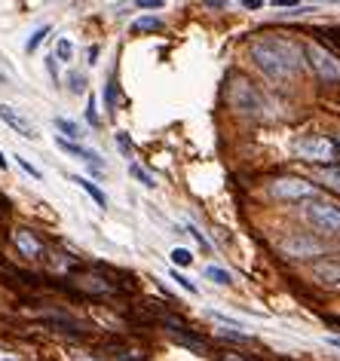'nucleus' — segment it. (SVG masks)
<instances>
[{
  "label": "nucleus",
  "mask_w": 340,
  "mask_h": 361,
  "mask_svg": "<svg viewBox=\"0 0 340 361\" xmlns=\"http://www.w3.org/2000/svg\"><path fill=\"white\" fill-rule=\"evenodd\" d=\"M252 58L270 80L289 83L294 74L300 71V52L285 40H258L252 46Z\"/></svg>",
  "instance_id": "obj_1"
},
{
  "label": "nucleus",
  "mask_w": 340,
  "mask_h": 361,
  "mask_svg": "<svg viewBox=\"0 0 340 361\" xmlns=\"http://www.w3.org/2000/svg\"><path fill=\"white\" fill-rule=\"evenodd\" d=\"M306 58H310L313 71H316L325 83H337L340 80V62L331 55L328 49H322V46H316V43H306Z\"/></svg>",
  "instance_id": "obj_2"
},
{
  "label": "nucleus",
  "mask_w": 340,
  "mask_h": 361,
  "mask_svg": "<svg viewBox=\"0 0 340 361\" xmlns=\"http://www.w3.org/2000/svg\"><path fill=\"white\" fill-rule=\"evenodd\" d=\"M306 221L316 229H322V233H337L340 229V206H331V202H310Z\"/></svg>",
  "instance_id": "obj_3"
},
{
  "label": "nucleus",
  "mask_w": 340,
  "mask_h": 361,
  "mask_svg": "<svg viewBox=\"0 0 340 361\" xmlns=\"http://www.w3.org/2000/svg\"><path fill=\"white\" fill-rule=\"evenodd\" d=\"M300 160H310V162H322V160H335V144L322 135H313V138H304V141L294 144Z\"/></svg>",
  "instance_id": "obj_4"
},
{
  "label": "nucleus",
  "mask_w": 340,
  "mask_h": 361,
  "mask_svg": "<svg viewBox=\"0 0 340 361\" xmlns=\"http://www.w3.org/2000/svg\"><path fill=\"white\" fill-rule=\"evenodd\" d=\"M0 120H3L6 126L12 129V132H19L22 138H28V141H34V138H37L34 123H31L25 114H19V110L12 108V104H0Z\"/></svg>",
  "instance_id": "obj_5"
},
{
  "label": "nucleus",
  "mask_w": 340,
  "mask_h": 361,
  "mask_svg": "<svg viewBox=\"0 0 340 361\" xmlns=\"http://www.w3.org/2000/svg\"><path fill=\"white\" fill-rule=\"evenodd\" d=\"M273 196H279V199H310V196H316V187L306 181L285 178L273 184Z\"/></svg>",
  "instance_id": "obj_6"
},
{
  "label": "nucleus",
  "mask_w": 340,
  "mask_h": 361,
  "mask_svg": "<svg viewBox=\"0 0 340 361\" xmlns=\"http://www.w3.org/2000/svg\"><path fill=\"white\" fill-rule=\"evenodd\" d=\"M230 104L236 110H243V114H254V110H260V104L264 101H260V95L248 86V83H236L233 92H230Z\"/></svg>",
  "instance_id": "obj_7"
},
{
  "label": "nucleus",
  "mask_w": 340,
  "mask_h": 361,
  "mask_svg": "<svg viewBox=\"0 0 340 361\" xmlns=\"http://www.w3.org/2000/svg\"><path fill=\"white\" fill-rule=\"evenodd\" d=\"M56 144H58V150H64V153L83 160L95 175H104V162H101V156H98L95 150H86V147H80V144H74V141H64V138H56Z\"/></svg>",
  "instance_id": "obj_8"
},
{
  "label": "nucleus",
  "mask_w": 340,
  "mask_h": 361,
  "mask_svg": "<svg viewBox=\"0 0 340 361\" xmlns=\"http://www.w3.org/2000/svg\"><path fill=\"white\" fill-rule=\"evenodd\" d=\"M12 242H16V248L25 254V258H37V254L43 251V245L28 233V229H16V233H12Z\"/></svg>",
  "instance_id": "obj_9"
},
{
  "label": "nucleus",
  "mask_w": 340,
  "mask_h": 361,
  "mask_svg": "<svg viewBox=\"0 0 340 361\" xmlns=\"http://www.w3.org/2000/svg\"><path fill=\"white\" fill-rule=\"evenodd\" d=\"M316 279L328 288H340V260H328V264L316 266Z\"/></svg>",
  "instance_id": "obj_10"
},
{
  "label": "nucleus",
  "mask_w": 340,
  "mask_h": 361,
  "mask_svg": "<svg viewBox=\"0 0 340 361\" xmlns=\"http://www.w3.org/2000/svg\"><path fill=\"white\" fill-rule=\"evenodd\" d=\"M71 181H74L77 187H83V190H86V193H89V196H93V199H95V206H101V208L108 206V196H104L101 190H98V187H95V184L89 181V178H80V175H74V178H71Z\"/></svg>",
  "instance_id": "obj_11"
},
{
  "label": "nucleus",
  "mask_w": 340,
  "mask_h": 361,
  "mask_svg": "<svg viewBox=\"0 0 340 361\" xmlns=\"http://www.w3.org/2000/svg\"><path fill=\"white\" fill-rule=\"evenodd\" d=\"M162 28V18L160 16H141L132 22V31L135 34H145V31H160Z\"/></svg>",
  "instance_id": "obj_12"
},
{
  "label": "nucleus",
  "mask_w": 340,
  "mask_h": 361,
  "mask_svg": "<svg viewBox=\"0 0 340 361\" xmlns=\"http://www.w3.org/2000/svg\"><path fill=\"white\" fill-rule=\"evenodd\" d=\"M52 58H56V62H71V58H74V43H71L68 37H58Z\"/></svg>",
  "instance_id": "obj_13"
},
{
  "label": "nucleus",
  "mask_w": 340,
  "mask_h": 361,
  "mask_svg": "<svg viewBox=\"0 0 340 361\" xmlns=\"http://www.w3.org/2000/svg\"><path fill=\"white\" fill-rule=\"evenodd\" d=\"M56 129H58V132H62V135L74 138V141H77V138H83V132H80V126H77L74 120H64V116H56ZM68 138H64V141H68Z\"/></svg>",
  "instance_id": "obj_14"
},
{
  "label": "nucleus",
  "mask_w": 340,
  "mask_h": 361,
  "mask_svg": "<svg viewBox=\"0 0 340 361\" xmlns=\"http://www.w3.org/2000/svg\"><path fill=\"white\" fill-rule=\"evenodd\" d=\"M202 275H206V279H212L215 285H230V282H233V275L227 273V270H221V266H206Z\"/></svg>",
  "instance_id": "obj_15"
},
{
  "label": "nucleus",
  "mask_w": 340,
  "mask_h": 361,
  "mask_svg": "<svg viewBox=\"0 0 340 361\" xmlns=\"http://www.w3.org/2000/svg\"><path fill=\"white\" fill-rule=\"evenodd\" d=\"M129 175H132V178H135V181H138V184H141V187H147V190H154V187H156V181H154V175H147V172H145V169H141V166H135V162H132V166H129Z\"/></svg>",
  "instance_id": "obj_16"
},
{
  "label": "nucleus",
  "mask_w": 340,
  "mask_h": 361,
  "mask_svg": "<svg viewBox=\"0 0 340 361\" xmlns=\"http://www.w3.org/2000/svg\"><path fill=\"white\" fill-rule=\"evenodd\" d=\"M322 184L325 187H331L335 193H340V169H335V166L322 169Z\"/></svg>",
  "instance_id": "obj_17"
},
{
  "label": "nucleus",
  "mask_w": 340,
  "mask_h": 361,
  "mask_svg": "<svg viewBox=\"0 0 340 361\" xmlns=\"http://www.w3.org/2000/svg\"><path fill=\"white\" fill-rule=\"evenodd\" d=\"M68 86H71L74 95L86 92V74H80V71H71V74H68Z\"/></svg>",
  "instance_id": "obj_18"
},
{
  "label": "nucleus",
  "mask_w": 340,
  "mask_h": 361,
  "mask_svg": "<svg viewBox=\"0 0 340 361\" xmlns=\"http://www.w3.org/2000/svg\"><path fill=\"white\" fill-rule=\"evenodd\" d=\"M49 34V25H43V28H37L34 31V34H31L28 37V43H25V49H28V52H34L37 49V46H40L43 43V37H47Z\"/></svg>",
  "instance_id": "obj_19"
},
{
  "label": "nucleus",
  "mask_w": 340,
  "mask_h": 361,
  "mask_svg": "<svg viewBox=\"0 0 340 361\" xmlns=\"http://www.w3.org/2000/svg\"><path fill=\"white\" fill-rule=\"evenodd\" d=\"M172 264H178V266H191V264H193V254L187 251V248H175V251H172Z\"/></svg>",
  "instance_id": "obj_20"
},
{
  "label": "nucleus",
  "mask_w": 340,
  "mask_h": 361,
  "mask_svg": "<svg viewBox=\"0 0 340 361\" xmlns=\"http://www.w3.org/2000/svg\"><path fill=\"white\" fill-rule=\"evenodd\" d=\"M86 120L93 123V126H98V108H95V95H89V104H86Z\"/></svg>",
  "instance_id": "obj_21"
},
{
  "label": "nucleus",
  "mask_w": 340,
  "mask_h": 361,
  "mask_svg": "<svg viewBox=\"0 0 340 361\" xmlns=\"http://www.w3.org/2000/svg\"><path fill=\"white\" fill-rule=\"evenodd\" d=\"M187 233H191V236H193V239H196V242H199V245H202V248H206V251H212V245H208V239H206V236H202V233H199V229H196L193 224H187Z\"/></svg>",
  "instance_id": "obj_22"
},
{
  "label": "nucleus",
  "mask_w": 340,
  "mask_h": 361,
  "mask_svg": "<svg viewBox=\"0 0 340 361\" xmlns=\"http://www.w3.org/2000/svg\"><path fill=\"white\" fill-rule=\"evenodd\" d=\"M172 279H175V282H178V285H181V288H184V291H187V294H196V285H193V282H191V279H187V275H178V273H172Z\"/></svg>",
  "instance_id": "obj_23"
},
{
  "label": "nucleus",
  "mask_w": 340,
  "mask_h": 361,
  "mask_svg": "<svg viewBox=\"0 0 340 361\" xmlns=\"http://www.w3.org/2000/svg\"><path fill=\"white\" fill-rule=\"evenodd\" d=\"M289 251H319V245H313V242H291Z\"/></svg>",
  "instance_id": "obj_24"
},
{
  "label": "nucleus",
  "mask_w": 340,
  "mask_h": 361,
  "mask_svg": "<svg viewBox=\"0 0 340 361\" xmlns=\"http://www.w3.org/2000/svg\"><path fill=\"white\" fill-rule=\"evenodd\" d=\"M117 144H120V150L129 156V150H132V141H129V135H126V132H117Z\"/></svg>",
  "instance_id": "obj_25"
},
{
  "label": "nucleus",
  "mask_w": 340,
  "mask_h": 361,
  "mask_svg": "<svg viewBox=\"0 0 340 361\" xmlns=\"http://www.w3.org/2000/svg\"><path fill=\"white\" fill-rule=\"evenodd\" d=\"M208 316H212V319H218V321H224V325H236V327H239V319H233V316H224V312H215V310H208Z\"/></svg>",
  "instance_id": "obj_26"
},
{
  "label": "nucleus",
  "mask_w": 340,
  "mask_h": 361,
  "mask_svg": "<svg viewBox=\"0 0 340 361\" xmlns=\"http://www.w3.org/2000/svg\"><path fill=\"white\" fill-rule=\"evenodd\" d=\"M16 160H19V166H22V169H25V172H28V175H31V178H40V172H37V169H34V166H31V162H28V160H25V156H16Z\"/></svg>",
  "instance_id": "obj_27"
},
{
  "label": "nucleus",
  "mask_w": 340,
  "mask_h": 361,
  "mask_svg": "<svg viewBox=\"0 0 340 361\" xmlns=\"http://www.w3.org/2000/svg\"><path fill=\"white\" fill-rule=\"evenodd\" d=\"M141 10H160V6H162V0H141Z\"/></svg>",
  "instance_id": "obj_28"
},
{
  "label": "nucleus",
  "mask_w": 340,
  "mask_h": 361,
  "mask_svg": "<svg viewBox=\"0 0 340 361\" xmlns=\"http://www.w3.org/2000/svg\"><path fill=\"white\" fill-rule=\"evenodd\" d=\"M47 68H49V74H52V80H58V68H56V58H47Z\"/></svg>",
  "instance_id": "obj_29"
},
{
  "label": "nucleus",
  "mask_w": 340,
  "mask_h": 361,
  "mask_svg": "<svg viewBox=\"0 0 340 361\" xmlns=\"http://www.w3.org/2000/svg\"><path fill=\"white\" fill-rule=\"evenodd\" d=\"M114 95H117V89H114V80H110V83H108V108L114 104Z\"/></svg>",
  "instance_id": "obj_30"
},
{
  "label": "nucleus",
  "mask_w": 340,
  "mask_h": 361,
  "mask_svg": "<svg viewBox=\"0 0 340 361\" xmlns=\"http://www.w3.org/2000/svg\"><path fill=\"white\" fill-rule=\"evenodd\" d=\"M243 6H245V10H258V6H260V0H245Z\"/></svg>",
  "instance_id": "obj_31"
},
{
  "label": "nucleus",
  "mask_w": 340,
  "mask_h": 361,
  "mask_svg": "<svg viewBox=\"0 0 340 361\" xmlns=\"http://www.w3.org/2000/svg\"><path fill=\"white\" fill-rule=\"evenodd\" d=\"M0 361H19L16 356H6V352H0Z\"/></svg>",
  "instance_id": "obj_32"
},
{
  "label": "nucleus",
  "mask_w": 340,
  "mask_h": 361,
  "mask_svg": "<svg viewBox=\"0 0 340 361\" xmlns=\"http://www.w3.org/2000/svg\"><path fill=\"white\" fill-rule=\"evenodd\" d=\"M74 361H95V358H89V356H74Z\"/></svg>",
  "instance_id": "obj_33"
},
{
  "label": "nucleus",
  "mask_w": 340,
  "mask_h": 361,
  "mask_svg": "<svg viewBox=\"0 0 340 361\" xmlns=\"http://www.w3.org/2000/svg\"><path fill=\"white\" fill-rule=\"evenodd\" d=\"M328 343H331V346H337V349H340V337H331Z\"/></svg>",
  "instance_id": "obj_34"
},
{
  "label": "nucleus",
  "mask_w": 340,
  "mask_h": 361,
  "mask_svg": "<svg viewBox=\"0 0 340 361\" xmlns=\"http://www.w3.org/2000/svg\"><path fill=\"white\" fill-rule=\"evenodd\" d=\"M0 169H6V160H3V153H0Z\"/></svg>",
  "instance_id": "obj_35"
},
{
  "label": "nucleus",
  "mask_w": 340,
  "mask_h": 361,
  "mask_svg": "<svg viewBox=\"0 0 340 361\" xmlns=\"http://www.w3.org/2000/svg\"><path fill=\"white\" fill-rule=\"evenodd\" d=\"M221 361H239V358H230V356H227V358H221Z\"/></svg>",
  "instance_id": "obj_36"
}]
</instances>
